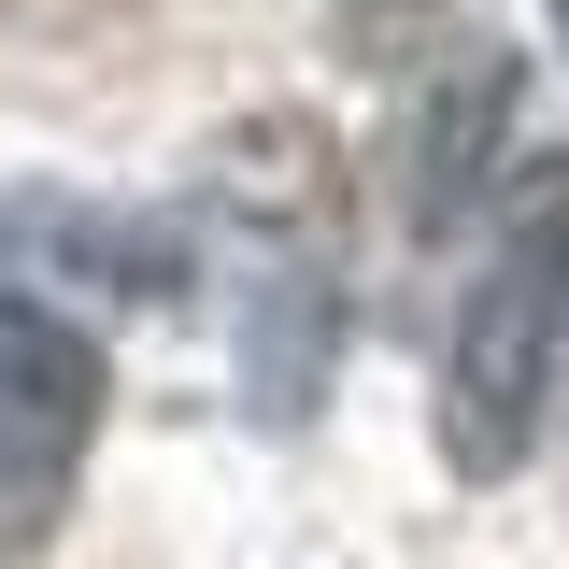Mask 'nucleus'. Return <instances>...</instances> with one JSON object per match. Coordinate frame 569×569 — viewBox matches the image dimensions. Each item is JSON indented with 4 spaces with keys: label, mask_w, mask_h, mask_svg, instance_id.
Wrapping results in <instances>:
<instances>
[{
    "label": "nucleus",
    "mask_w": 569,
    "mask_h": 569,
    "mask_svg": "<svg viewBox=\"0 0 569 569\" xmlns=\"http://www.w3.org/2000/svg\"><path fill=\"white\" fill-rule=\"evenodd\" d=\"M200 242L242 313V413L299 427L342 356V157H328V129L313 114L242 129L200 186Z\"/></svg>",
    "instance_id": "f257e3e1"
},
{
    "label": "nucleus",
    "mask_w": 569,
    "mask_h": 569,
    "mask_svg": "<svg viewBox=\"0 0 569 569\" xmlns=\"http://www.w3.org/2000/svg\"><path fill=\"white\" fill-rule=\"evenodd\" d=\"M556 370H569V142H541V157H498V228L441 328V456L470 485L527 470Z\"/></svg>",
    "instance_id": "f03ea898"
},
{
    "label": "nucleus",
    "mask_w": 569,
    "mask_h": 569,
    "mask_svg": "<svg viewBox=\"0 0 569 569\" xmlns=\"http://www.w3.org/2000/svg\"><path fill=\"white\" fill-rule=\"evenodd\" d=\"M100 328L71 313L43 271H0V569L58 541L71 485H86V441H100Z\"/></svg>",
    "instance_id": "7ed1b4c3"
},
{
    "label": "nucleus",
    "mask_w": 569,
    "mask_h": 569,
    "mask_svg": "<svg viewBox=\"0 0 569 569\" xmlns=\"http://www.w3.org/2000/svg\"><path fill=\"white\" fill-rule=\"evenodd\" d=\"M541 14H556V43H569V0H541Z\"/></svg>",
    "instance_id": "20e7f679"
}]
</instances>
